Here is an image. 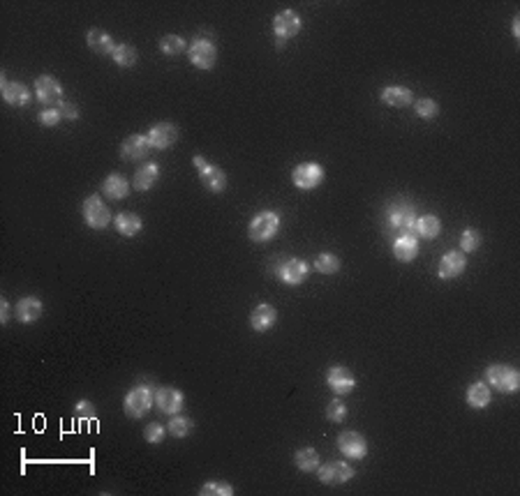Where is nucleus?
<instances>
[{
  "label": "nucleus",
  "mask_w": 520,
  "mask_h": 496,
  "mask_svg": "<svg viewBox=\"0 0 520 496\" xmlns=\"http://www.w3.org/2000/svg\"><path fill=\"white\" fill-rule=\"evenodd\" d=\"M194 167L199 169V180H201V185L208 192L218 194V192H222V189L227 187V174L220 167H215V164L206 162L201 155H194Z\"/></svg>",
  "instance_id": "obj_4"
},
{
  "label": "nucleus",
  "mask_w": 520,
  "mask_h": 496,
  "mask_svg": "<svg viewBox=\"0 0 520 496\" xmlns=\"http://www.w3.org/2000/svg\"><path fill=\"white\" fill-rule=\"evenodd\" d=\"M111 58L116 61L118 68H132V65L137 63V58H139V54H137V49L132 44H116Z\"/></svg>",
  "instance_id": "obj_31"
},
{
  "label": "nucleus",
  "mask_w": 520,
  "mask_h": 496,
  "mask_svg": "<svg viewBox=\"0 0 520 496\" xmlns=\"http://www.w3.org/2000/svg\"><path fill=\"white\" fill-rule=\"evenodd\" d=\"M326 418L331 420V422H342L347 418V406H345V402L342 400H333V402H328V406H326Z\"/></svg>",
  "instance_id": "obj_39"
},
{
  "label": "nucleus",
  "mask_w": 520,
  "mask_h": 496,
  "mask_svg": "<svg viewBox=\"0 0 520 496\" xmlns=\"http://www.w3.org/2000/svg\"><path fill=\"white\" fill-rule=\"evenodd\" d=\"M479 245H481V234H479L477 229L467 227V229L463 231V236H460V249H463V254L477 252Z\"/></svg>",
  "instance_id": "obj_33"
},
{
  "label": "nucleus",
  "mask_w": 520,
  "mask_h": 496,
  "mask_svg": "<svg viewBox=\"0 0 520 496\" xmlns=\"http://www.w3.org/2000/svg\"><path fill=\"white\" fill-rule=\"evenodd\" d=\"M58 111H61L63 121H77V118H79V109L70 102H61V109H58Z\"/></svg>",
  "instance_id": "obj_42"
},
{
  "label": "nucleus",
  "mask_w": 520,
  "mask_h": 496,
  "mask_svg": "<svg viewBox=\"0 0 520 496\" xmlns=\"http://www.w3.org/2000/svg\"><path fill=\"white\" fill-rule=\"evenodd\" d=\"M381 102L388 104V107L403 109L414 102V95L410 88H403V85H388V88L381 90Z\"/></svg>",
  "instance_id": "obj_23"
},
{
  "label": "nucleus",
  "mask_w": 520,
  "mask_h": 496,
  "mask_svg": "<svg viewBox=\"0 0 520 496\" xmlns=\"http://www.w3.org/2000/svg\"><path fill=\"white\" fill-rule=\"evenodd\" d=\"M188 56L190 63L194 65L197 70H213L215 61H218V49L215 44L206 37H197L192 44L188 46Z\"/></svg>",
  "instance_id": "obj_3"
},
{
  "label": "nucleus",
  "mask_w": 520,
  "mask_h": 496,
  "mask_svg": "<svg viewBox=\"0 0 520 496\" xmlns=\"http://www.w3.org/2000/svg\"><path fill=\"white\" fill-rule=\"evenodd\" d=\"M164 436H167V427L160 425V422H150V425L143 427V439H146V443H162Z\"/></svg>",
  "instance_id": "obj_38"
},
{
  "label": "nucleus",
  "mask_w": 520,
  "mask_h": 496,
  "mask_svg": "<svg viewBox=\"0 0 520 496\" xmlns=\"http://www.w3.org/2000/svg\"><path fill=\"white\" fill-rule=\"evenodd\" d=\"M414 111H417V116L423 118V121H432V118L439 114V104L435 102V99L423 97V99H419V102H414Z\"/></svg>",
  "instance_id": "obj_34"
},
{
  "label": "nucleus",
  "mask_w": 520,
  "mask_h": 496,
  "mask_svg": "<svg viewBox=\"0 0 520 496\" xmlns=\"http://www.w3.org/2000/svg\"><path fill=\"white\" fill-rule=\"evenodd\" d=\"M102 192L114 201H121L130 194V180L121 174H109L107 180L102 183Z\"/></svg>",
  "instance_id": "obj_25"
},
{
  "label": "nucleus",
  "mask_w": 520,
  "mask_h": 496,
  "mask_svg": "<svg viewBox=\"0 0 520 496\" xmlns=\"http://www.w3.org/2000/svg\"><path fill=\"white\" fill-rule=\"evenodd\" d=\"M44 312V305L39 298H21V300L17 302V319L21 323H35L39 316Z\"/></svg>",
  "instance_id": "obj_21"
},
{
  "label": "nucleus",
  "mask_w": 520,
  "mask_h": 496,
  "mask_svg": "<svg viewBox=\"0 0 520 496\" xmlns=\"http://www.w3.org/2000/svg\"><path fill=\"white\" fill-rule=\"evenodd\" d=\"M319 473V480L324 482V485H345V482H350L354 478V466L347 464V462H326V464H321L317 468Z\"/></svg>",
  "instance_id": "obj_8"
},
{
  "label": "nucleus",
  "mask_w": 520,
  "mask_h": 496,
  "mask_svg": "<svg viewBox=\"0 0 520 496\" xmlns=\"http://www.w3.org/2000/svg\"><path fill=\"white\" fill-rule=\"evenodd\" d=\"M153 402H155L153 390H150L146 383H141V386L132 388L128 395H125L123 411L128 418H141V415L148 413V409L153 406Z\"/></svg>",
  "instance_id": "obj_2"
},
{
  "label": "nucleus",
  "mask_w": 520,
  "mask_h": 496,
  "mask_svg": "<svg viewBox=\"0 0 520 496\" xmlns=\"http://www.w3.org/2000/svg\"><path fill=\"white\" fill-rule=\"evenodd\" d=\"M114 224H116V231H118V234L125 236V238H134V236L141 231V227H143L141 217L137 215V213H132V210H125V213H118L116 220H114Z\"/></svg>",
  "instance_id": "obj_24"
},
{
  "label": "nucleus",
  "mask_w": 520,
  "mask_h": 496,
  "mask_svg": "<svg viewBox=\"0 0 520 496\" xmlns=\"http://www.w3.org/2000/svg\"><path fill=\"white\" fill-rule=\"evenodd\" d=\"M155 404H157V409H160L162 413L176 415V413H181L183 404H186V397H183V393H181L179 388L164 386V388H160L155 393Z\"/></svg>",
  "instance_id": "obj_14"
},
{
  "label": "nucleus",
  "mask_w": 520,
  "mask_h": 496,
  "mask_svg": "<svg viewBox=\"0 0 520 496\" xmlns=\"http://www.w3.org/2000/svg\"><path fill=\"white\" fill-rule=\"evenodd\" d=\"M83 222L90 229H104L111 224V210L97 194H90L83 201Z\"/></svg>",
  "instance_id": "obj_5"
},
{
  "label": "nucleus",
  "mask_w": 520,
  "mask_h": 496,
  "mask_svg": "<svg viewBox=\"0 0 520 496\" xmlns=\"http://www.w3.org/2000/svg\"><path fill=\"white\" fill-rule=\"evenodd\" d=\"M0 321H3V326L10 321V302L5 300V298L0 300Z\"/></svg>",
  "instance_id": "obj_43"
},
{
  "label": "nucleus",
  "mask_w": 520,
  "mask_h": 496,
  "mask_svg": "<svg viewBox=\"0 0 520 496\" xmlns=\"http://www.w3.org/2000/svg\"><path fill=\"white\" fill-rule=\"evenodd\" d=\"M308 273H310V268H308V263L303 259H289L280 266L278 270V277L289 287H299L301 282H306Z\"/></svg>",
  "instance_id": "obj_18"
},
{
  "label": "nucleus",
  "mask_w": 520,
  "mask_h": 496,
  "mask_svg": "<svg viewBox=\"0 0 520 496\" xmlns=\"http://www.w3.org/2000/svg\"><path fill=\"white\" fill-rule=\"evenodd\" d=\"M317 270L321 275H333V273H338L340 270V259L335 254H328V252H324V254H319L317 256Z\"/></svg>",
  "instance_id": "obj_36"
},
{
  "label": "nucleus",
  "mask_w": 520,
  "mask_h": 496,
  "mask_svg": "<svg viewBox=\"0 0 520 496\" xmlns=\"http://www.w3.org/2000/svg\"><path fill=\"white\" fill-rule=\"evenodd\" d=\"M280 231V215L273 210H261L248 224V236L252 242H268Z\"/></svg>",
  "instance_id": "obj_1"
},
{
  "label": "nucleus",
  "mask_w": 520,
  "mask_h": 496,
  "mask_svg": "<svg viewBox=\"0 0 520 496\" xmlns=\"http://www.w3.org/2000/svg\"><path fill=\"white\" fill-rule=\"evenodd\" d=\"M294 464L299 466V471L303 473H312L319 468V453L314 451V448H301V451H296L294 455Z\"/></svg>",
  "instance_id": "obj_29"
},
{
  "label": "nucleus",
  "mask_w": 520,
  "mask_h": 496,
  "mask_svg": "<svg viewBox=\"0 0 520 496\" xmlns=\"http://www.w3.org/2000/svg\"><path fill=\"white\" fill-rule=\"evenodd\" d=\"M465 268H467V256L463 252H449L439 261L437 275L439 280H456V277L465 273Z\"/></svg>",
  "instance_id": "obj_17"
},
{
  "label": "nucleus",
  "mask_w": 520,
  "mask_h": 496,
  "mask_svg": "<svg viewBox=\"0 0 520 496\" xmlns=\"http://www.w3.org/2000/svg\"><path fill=\"white\" fill-rule=\"evenodd\" d=\"M388 227H391L396 234H412L414 227H417V213H414L412 206H405V203H398L388 210Z\"/></svg>",
  "instance_id": "obj_13"
},
{
  "label": "nucleus",
  "mask_w": 520,
  "mask_h": 496,
  "mask_svg": "<svg viewBox=\"0 0 520 496\" xmlns=\"http://www.w3.org/2000/svg\"><path fill=\"white\" fill-rule=\"evenodd\" d=\"M513 37H520V17L513 19Z\"/></svg>",
  "instance_id": "obj_44"
},
{
  "label": "nucleus",
  "mask_w": 520,
  "mask_h": 496,
  "mask_svg": "<svg viewBox=\"0 0 520 496\" xmlns=\"http://www.w3.org/2000/svg\"><path fill=\"white\" fill-rule=\"evenodd\" d=\"M74 415L79 420H90L95 415V406L90 404L88 400H81V402H77V406H74Z\"/></svg>",
  "instance_id": "obj_41"
},
{
  "label": "nucleus",
  "mask_w": 520,
  "mask_h": 496,
  "mask_svg": "<svg viewBox=\"0 0 520 496\" xmlns=\"http://www.w3.org/2000/svg\"><path fill=\"white\" fill-rule=\"evenodd\" d=\"M326 386L331 388L338 397H345L357 388V376H354L347 367L335 365L326 372Z\"/></svg>",
  "instance_id": "obj_10"
},
{
  "label": "nucleus",
  "mask_w": 520,
  "mask_h": 496,
  "mask_svg": "<svg viewBox=\"0 0 520 496\" xmlns=\"http://www.w3.org/2000/svg\"><path fill=\"white\" fill-rule=\"evenodd\" d=\"M157 178H160V167H157L155 162H148V164H143V167L134 174L132 187L137 192H146V189H150L157 183Z\"/></svg>",
  "instance_id": "obj_26"
},
{
  "label": "nucleus",
  "mask_w": 520,
  "mask_h": 496,
  "mask_svg": "<svg viewBox=\"0 0 520 496\" xmlns=\"http://www.w3.org/2000/svg\"><path fill=\"white\" fill-rule=\"evenodd\" d=\"M146 136H148L150 148L167 150V148H171V145L176 143V138H179V130H176L174 123L162 121V123H155L153 127L148 130Z\"/></svg>",
  "instance_id": "obj_11"
},
{
  "label": "nucleus",
  "mask_w": 520,
  "mask_h": 496,
  "mask_svg": "<svg viewBox=\"0 0 520 496\" xmlns=\"http://www.w3.org/2000/svg\"><path fill=\"white\" fill-rule=\"evenodd\" d=\"M192 432V420L190 418H183V415H174V418L169 420V434L176 436V439H186Z\"/></svg>",
  "instance_id": "obj_35"
},
{
  "label": "nucleus",
  "mask_w": 520,
  "mask_h": 496,
  "mask_svg": "<svg viewBox=\"0 0 520 496\" xmlns=\"http://www.w3.org/2000/svg\"><path fill=\"white\" fill-rule=\"evenodd\" d=\"M199 494L201 496H210V494H215V496H232L234 494V487L229 485V482H215V480H210V482H206L201 489H199Z\"/></svg>",
  "instance_id": "obj_37"
},
{
  "label": "nucleus",
  "mask_w": 520,
  "mask_h": 496,
  "mask_svg": "<svg viewBox=\"0 0 520 496\" xmlns=\"http://www.w3.org/2000/svg\"><path fill=\"white\" fill-rule=\"evenodd\" d=\"M301 17L296 14L294 10H282L280 14L273 17V32H275V39H282V42H287V39L296 37L301 32Z\"/></svg>",
  "instance_id": "obj_9"
},
{
  "label": "nucleus",
  "mask_w": 520,
  "mask_h": 496,
  "mask_svg": "<svg viewBox=\"0 0 520 496\" xmlns=\"http://www.w3.org/2000/svg\"><path fill=\"white\" fill-rule=\"evenodd\" d=\"M414 231H419L421 238H428V240H435L439 236V231H442V222H439L437 215H423V217H417V227Z\"/></svg>",
  "instance_id": "obj_30"
},
{
  "label": "nucleus",
  "mask_w": 520,
  "mask_h": 496,
  "mask_svg": "<svg viewBox=\"0 0 520 496\" xmlns=\"http://www.w3.org/2000/svg\"><path fill=\"white\" fill-rule=\"evenodd\" d=\"M490 400H492L490 388L486 386L483 381H477L467 388V404H470L472 409H486L490 404Z\"/></svg>",
  "instance_id": "obj_28"
},
{
  "label": "nucleus",
  "mask_w": 520,
  "mask_h": 496,
  "mask_svg": "<svg viewBox=\"0 0 520 496\" xmlns=\"http://www.w3.org/2000/svg\"><path fill=\"white\" fill-rule=\"evenodd\" d=\"M292 183L299 189H314L324 183V167L317 162H303L292 171Z\"/></svg>",
  "instance_id": "obj_6"
},
{
  "label": "nucleus",
  "mask_w": 520,
  "mask_h": 496,
  "mask_svg": "<svg viewBox=\"0 0 520 496\" xmlns=\"http://www.w3.org/2000/svg\"><path fill=\"white\" fill-rule=\"evenodd\" d=\"M150 150L148 136L143 134H130L121 145V155L123 160H143Z\"/></svg>",
  "instance_id": "obj_19"
},
{
  "label": "nucleus",
  "mask_w": 520,
  "mask_h": 496,
  "mask_svg": "<svg viewBox=\"0 0 520 496\" xmlns=\"http://www.w3.org/2000/svg\"><path fill=\"white\" fill-rule=\"evenodd\" d=\"M186 49H188V44H186V39H183L181 35H164L160 39V51H162L164 56H169V58L181 56Z\"/></svg>",
  "instance_id": "obj_32"
},
{
  "label": "nucleus",
  "mask_w": 520,
  "mask_h": 496,
  "mask_svg": "<svg viewBox=\"0 0 520 496\" xmlns=\"http://www.w3.org/2000/svg\"><path fill=\"white\" fill-rule=\"evenodd\" d=\"M275 323H278V309L268 305V302L257 305L252 309V314H250V326H252L254 333H268Z\"/></svg>",
  "instance_id": "obj_16"
},
{
  "label": "nucleus",
  "mask_w": 520,
  "mask_h": 496,
  "mask_svg": "<svg viewBox=\"0 0 520 496\" xmlns=\"http://www.w3.org/2000/svg\"><path fill=\"white\" fill-rule=\"evenodd\" d=\"M86 42H88V46L95 51V54H114V49H116L114 39H111L109 32H104L102 28H90L88 35H86Z\"/></svg>",
  "instance_id": "obj_27"
},
{
  "label": "nucleus",
  "mask_w": 520,
  "mask_h": 496,
  "mask_svg": "<svg viewBox=\"0 0 520 496\" xmlns=\"http://www.w3.org/2000/svg\"><path fill=\"white\" fill-rule=\"evenodd\" d=\"M486 379L499 393H516L520 386V374L509 365H490L486 372Z\"/></svg>",
  "instance_id": "obj_7"
},
{
  "label": "nucleus",
  "mask_w": 520,
  "mask_h": 496,
  "mask_svg": "<svg viewBox=\"0 0 520 496\" xmlns=\"http://www.w3.org/2000/svg\"><path fill=\"white\" fill-rule=\"evenodd\" d=\"M393 254H396L398 261L410 263L419 256V240L414 234H400L393 242Z\"/></svg>",
  "instance_id": "obj_20"
},
{
  "label": "nucleus",
  "mask_w": 520,
  "mask_h": 496,
  "mask_svg": "<svg viewBox=\"0 0 520 496\" xmlns=\"http://www.w3.org/2000/svg\"><path fill=\"white\" fill-rule=\"evenodd\" d=\"M35 92H37L39 102H44V104L63 102V85L58 79L49 76V74H42L35 79Z\"/></svg>",
  "instance_id": "obj_15"
},
{
  "label": "nucleus",
  "mask_w": 520,
  "mask_h": 496,
  "mask_svg": "<svg viewBox=\"0 0 520 496\" xmlns=\"http://www.w3.org/2000/svg\"><path fill=\"white\" fill-rule=\"evenodd\" d=\"M338 451L347 459H363L368 455V441L359 432H342L338 436Z\"/></svg>",
  "instance_id": "obj_12"
},
{
  "label": "nucleus",
  "mask_w": 520,
  "mask_h": 496,
  "mask_svg": "<svg viewBox=\"0 0 520 496\" xmlns=\"http://www.w3.org/2000/svg\"><path fill=\"white\" fill-rule=\"evenodd\" d=\"M61 121H63V116L58 109H44L42 114H39V125H44V127H56Z\"/></svg>",
  "instance_id": "obj_40"
},
{
  "label": "nucleus",
  "mask_w": 520,
  "mask_h": 496,
  "mask_svg": "<svg viewBox=\"0 0 520 496\" xmlns=\"http://www.w3.org/2000/svg\"><path fill=\"white\" fill-rule=\"evenodd\" d=\"M3 99L10 107H26L30 102V90L19 81H5L3 79Z\"/></svg>",
  "instance_id": "obj_22"
}]
</instances>
